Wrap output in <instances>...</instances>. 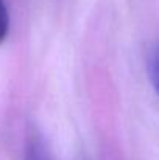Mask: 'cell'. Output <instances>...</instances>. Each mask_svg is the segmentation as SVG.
Here are the masks:
<instances>
[{"label":"cell","instance_id":"2","mask_svg":"<svg viewBox=\"0 0 159 160\" xmlns=\"http://www.w3.org/2000/svg\"><path fill=\"white\" fill-rule=\"evenodd\" d=\"M25 160H45V154L44 149L39 146V143H30L28 149H27V156Z\"/></svg>","mask_w":159,"mask_h":160},{"label":"cell","instance_id":"1","mask_svg":"<svg viewBox=\"0 0 159 160\" xmlns=\"http://www.w3.org/2000/svg\"><path fill=\"white\" fill-rule=\"evenodd\" d=\"M9 31V16L3 0H0V44L6 39Z\"/></svg>","mask_w":159,"mask_h":160}]
</instances>
